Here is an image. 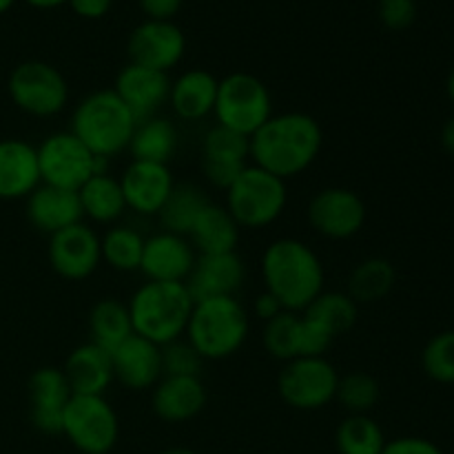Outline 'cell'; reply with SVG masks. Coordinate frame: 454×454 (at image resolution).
<instances>
[{
    "label": "cell",
    "instance_id": "obj_1",
    "mask_svg": "<svg viewBox=\"0 0 454 454\" xmlns=\"http://www.w3.org/2000/svg\"><path fill=\"white\" fill-rule=\"evenodd\" d=\"M322 145L324 133L319 122L301 111L273 115L248 137L253 164L284 182L301 176L317 160Z\"/></svg>",
    "mask_w": 454,
    "mask_h": 454
},
{
    "label": "cell",
    "instance_id": "obj_2",
    "mask_svg": "<svg viewBox=\"0 0 454 454\" xmlns=\"http://www.w3.org/2000/svg\"><path fill=\"white\" fill-rule=\"evenodd\" d=\"M262 279L284 310L301 313L324 291V264L317 253L295 238H279L262 255Z\"/></svg>",
    "mask_w": 454,
    "mask_h": 454
},
{
    "label": "cell",
    "instance_id": "obj_3",
    "mask_svg": "<svg viewBox=\"0 0 454 454\" xmlns=\"http://www.w3.org/2000/svg\"><path fill=\"white\" fill-rule=\"evenodd\" d=\"M193 297L182 282H145L129 301L133 333L158 346L180 340L186 333Z\"/></svg>",
    "mask_w": 454,
    "mask_h": 454
},
{
    "label": "cell",
    "instance_id": "obj_4",
    "mask_svg": "<svg viewBox=\"0 0 454 454\" xmlns=\"http://www.w3.org/2000/svg\"><path fill=\"white\" fill-rule=\"evenodd\" d=\"M137 120L114 89L89 93L71 115V133L93 155L114 158L129 149Z\"/></svg>",
    "mask_w": 454,
    "mask_h": 454
},
{
    "label": "cell",
    "instance_id": "obj_5",
    "mask_svg": "<svg viewBox=\"0 0 454 454\" xmlns=\"http://www.w3.org/2000/svg\"><path fill=\"white\" fill-rule=\"evenodd\" d=\"M248 328L251 319L239 300L211 297L195 301L184 335L204 362H220L247 344Z\"/></svg>",
    "mask_w": 454,
    "mask_h": 454
},
{
    "label": "cell",
    "instance_id": "obj_6",
    "mask_svg": "<svg viewBox=\"0 0 454 454\" xmlns=\"http://www.w3.org/2000/svg\"><path fill=\"white\" fill-rule=\"evenodd\" d=\"M286 202V182L255 164H248L226 189V208L239 229H264L273 224Z\"/></svg>",
    "mask_w": 454,
    "mask_h": 454
},
{
    "label": "cell",
    "instance_id": "obj_7",
    "mask_svg": "<svg viewBox=\"0 0 454 454\" xmlns=\"http://www.w3.org/2000/svg\"><path fill=\"white\" fill-rule=\"evenodd\" d=\"M213 115L220 127L251 137L273 118V98L257 75L235 71L217 84Z\"/></svg>",
    "mask_w": 454,
    "mask_h": 454
},
{
    "label": "cell",
    "instance_id": "obj_8",
    "mask_svg": "<svg viewBox=\"0 0 454 454\" xmlns=\"http://www.w3.org/2000/svg\"><path fill=\"white\" fill-rule=\"evenodd\" d=\"M62 434L82 454H109L120 439V419L105 395H74L62 412Z\"/></svg>",
    "mask_w": 454,
    "mask_h": 454
},
{
    "label": "cell",
    "instance_id": "obj_9",
    "mask_svg": "<svg viewBox=\"0 0 454 454\" xmlns=\"http://www.w3.org/2000/svg\"><path fill=\"white\" fill-rule=\"evenodd\" d=\"M7 91L13 105L34 118H53L69 102L67 78L60 69L43 60H27L13 67Z\"/></svg>",
    "mask_w": 454,
    "mask_h": 454
},
{
    "label": "cell",
    "instance_id": "obj_10",
    "mask_svg": "<svg viewBox=\"0 0 454 454\" xmlns=\"http://www.w3.org/2000/svg\"><path fill=\"white\" fill-rule=\"evenodd\" d=\"M340 372L326 357H295L284 364L278 393L295 411H322L335 402Z\"/></svg>",
    "mask_w": 454,
    "mask_h": 454
},
{
    "label": "cell",
    "instance_id": "obj_11",
    "mask_svg": "<svg viewBox=\"0 0 454 454\" xmlns=\"http://www.w3.org/2000/svg\"><path fill=\"white\" fill-rule=\"evenodd\" d=\"M38 151L40 182L67 191H80V186L93 177L96 155L71 131H58L44 137Z\"/></svg>",
    "mask_w": 454,
    "mask_h": 454
},
{
    "label": "cell",
    "instance_id": "obj_12",
    "mask_svg": "<svg viewBox=\"0 0 454 454\" xmlns=\"http://www.w3.org/2000/svg\"><path fill=\"white\" fill-rule=\"evenodd\" d=\"M309 224L328 239H348L366 224V204L346 186H328L313 195L306 208Z\"/></svg>",
    "mask_w": 454,
    "mask_h": 454
},
{
    "label": "cell",
    "instance_id": "obj_13",
    "mask_svg": "<svg viewBox=\"0 0 454 454\" xmlns=\"http://www.w3.org/2000/svg\"><path fill=\"white\" fill-rule=\"evenodd\" d=\"M127 51L133 65L168 74L184 58V31L173 20H145L129 35Z\"/></svg>",
    "mask_w": 454,
    "mask_h": 454
},
{
    "label": "cell",
    "instance_id": "obj_14",
    "mask_svg": "<svg viewBox=\"0 0 454 454\" xmlns=\"http://www.w3.org/2000/svg\"><path fill=\"white\" fill-rule=\"evenodd\" d=\"M49 264L60 278L80 282L96 273L102 262L100 235L84 222L58 231L49 238Z\"/></svg>",
    "mask_w": 454,
    "mask_h": 454
},
{
    "label": "cell",
    "instance_id": "obj_15",
    "mask_svg": "<svg viewBox=\"0 0 454 454\" xmlns=\"http://www.w3.org/2000/svg\"><path fill=\"white\" fill-rule=\"evenodd\" d=\"M248 137L215 124L202 142V171L215 189H229L248 167Z\"/></svg>",
    "mask_w": 454,
    "mask_h": 454
},
{
    "label": "cell",
    "instance_id": "obj_16",
    "mask_svg": "<svg viewBox=\"0 0 454 454\" xmlns=\"http://www.w3.org/2000/svg\"><path fill=\"white\" fill-rule=\"evenodd\" d=\"M195 260H198V255H195V248L191 247L189 238L160 231V233L145 239L140 270L149 282L186 284Z\"/></svg>",
    "mask_w": 454,
    "mask_h": 454
},
{
    "label": "cell",
    "instance_id": "obj_17",
    "mask_svg": "<svg viewBox=\"0 0 454 454\" xmlns=\"http://www.w3.org/2000/svg\"><path fill=\"white\" fill-rule=\"evenodd\" d=\"M74 397L62 368L43 366L29 377V419L38 433L62 434V412Z\"/></svg>",
    "mask_w": 454,
    "mask_h": 454
},
{
    "label": "cell",
    "instance_id": "obj_18",
    "mask_svg": "<svg viewBox=\"0 0 454 454\" xmlns=\"http://www.w3.org/2000/svg\"><path fill=\"white\" fill-rule=\"evenodd\" d=\"M114 91L129 106L133 118L137 122H145V120L158 115V111L168 102L171 78L164 71H155L149 69V67L129 62L124 69H120Z\"/></svg>",
    "mask_w": 454,
    "mask_h": 454
},
{
    "label": "cell",
    "instance_id": "obj_19",
    "mask_svg": "<svg viewBox=\"0 0 454 454\" xmlns=\"http://www.w3.org/2000/svg\"><path fill=\"white\" fill-rule=\"evenodd\" d=\"M127 208L140 215H158L176 186L168 164L133 160L120 177Z\"/></svg>",
    "mask_w": 454,
    "mask_h": 454
},
{
    "label": "cell",
    "instance_id": "obj_20",
    "mask_svg": "<svg viewBox=\"0 0 454 454\" xmlns=\"http://www.w3.org/2000/svg\"><path fill=\"white\" fill-rule=\"evenodd\" d=\"M114 380L129 390H149L162 380V346L133 333L111 353Z\"/></svg>",
    "mask_w": 454,
    "mask_h": 454
},
{
    "label": "cell",
    "instance_id": "obj_21",
    "mask_svg": "<svg viewBox=\"0 0 454 454\" xmlns=\"http://www.w3.org/2000/svg\"><path fill=\"white\" fill-rule=\"evenodd\" d=\"M247 269L238 253H220V255H200L193 270L186 279L193 301L211 300V297H235L242 288Z\"/></svg>",
    "mask_w": 454,
    "mask_h": 454
},
{
    "label": "cell",
    "instance_id": "obj_22",
    "mask_svg": "<svg viewBox=\"0 0 454 454\" xmlns=\"http://www.w3.org/2000/svg\"><path fill=\"white\" fill-rule=\"evenodd\" d=\"M27 220L34 229L44 235H56L58 231L82 222L84 213L80 207L78 191L58 189V186L40 184L27 195Z\"/></svg>",
    "mask_w": 454,
    "mask_h": 454
},
{
    "label": "cell",
    "instance_id": "obj_23",
    "mask_svg": "<svg viewBox=\"0 0 454 454\" xmlns=\"http://www.w3.org/2000/svg\"><path fill=\"white\" fill-rule=\"evenodd\" d=\"M207 399L208 393L200 377H162L151 395V406L158 419L184 424L204 411Z\"/></svg>",
    "mask_w": 454,
    "mask_h": 454
},
{
    "label": "cell",
    "instance_id": "obj_24",
    "mask_svg": "<svg viewBox=\"0 0 454 454\" xmlns=\"http://www.w3.org/2000/svg\"><path fill=\"white\" fill-rule=\"evenodd\" d=\"M40 184L35 146L18 137L0 140V200H27Z\"/></svg>",
    "mask_w": 454,
    "mask_h": 454
},
{
    "label": "cell",
    "instance_id": "obj_25",
    "mask_svg": "<svg viewBox=\"0 0 454 454\" xmlns=\"http://www.w3.org/2000/svg\"><path fill=\"white\" fill-rule=\"evenodd\" d=\"M62 372L74 395H105V390L114 381L111 353L93 341H87L71 350Z\"/></svg>",
    "mask_w": 454,
    "mask_h": 454
},
{
    "label": "cell",
    "instance_id": "obj_26",
    "mask_svg": "<svg viewBox=\"0 0 454 454\" xmlns=\"http://www.w3.org/2000/svg\"><path fill=\"white\" fill-rule=\"evenodd\" d=\"M217 84L220 80L207 69L184 71L176 82H171V93H168V102L177 118L195 122L211 115L215 109Z\"/></svg>",
    "mask_w": 454,
    "mask_h": 454
},
{
    "label": "cell",
    "instance_id": "obj_27",
    "mask_svg": "<svg viewBox=\"0 0 454 454\" xmlns=\"http://www.w3.org/2000/svg\"><path fill=\"white\" fill-rule=\"evenodd\" d=\"M239 231L242 229L233 220L229 208L211 202L200 213L186 238L200 255H220V253H235L239 242Z\"/></svg>",
    "mask_w": 454,
    "mask_h": 454
},
{
    "label": "cell",
    "instance_id": "obj_28",
    "mask_svg": "<svg viewBox=\"0 0 454 454\" xmlns=\"http://www.w3.org/2000/svg\"><path fill=\"white\" fill-rule=\"evenodd\" d=\"M80 207L84 217L98 222V224H114L127 211L122 186L114 176H93L80 186L78 191Z\"/></svg>",
    "mask_w": 454,
    "mask_h": 454
},
{
    "label": "cell",
    "instance_id": "obj_29",
    "mask_svg": "<svg viewBox=\"0 0 454 454\" xmlns=\"http://www.w3.org/2000/svg\"><path fill=\"white\" fill-rule=\"evenodd\" d=\"M127 151H131L133 160L168 164L177 151L176 124L162 115H153L145 122H137Z\"/></svg>",
    "mask_w": 454,
    "mask_h": 454
},
{
    "label": "cell",
    "instance_id": "obj_30",
    "mask_svg": "<svg viewBox=\"0 0 454 454\" xmlns=\"http://www.w3.org/2000/svg\"><path fill=\"white\" fill-rule=\"evenodd\" d=\"M211 204V200L207 198L202 186L191 184V182H182V184L173 186V191L168 193L167 202L160 208L158 217L160 224L164 231L176 235H189L193 229L195 220L200 217V213Z\"/></svg>",
    "mask_w": 454,
    "mask_h": 454
},
{
    "label": "cell",
    "instance_id": "obj_31",
    "mask_svg": "<svg viewBox=\"0 0 454 454\" xmlns=\"http://www.w3.org/2000/svg\"><path fill=\"white\" fill-rule=\"evenodd\" d=\"M89 333H91L93 344L114 353L124 340L133 335L129 306L115 297L98 300L89 313Z\"/></svg>",
    "mask_w": 454,
    "mask_h": 454
},
{
    "label": "cell",
    "instance_id": "obj_32",
    "mask_svg": "<svg viewBox=\"0 0 454 454\" xmlns=\"http://www.w3.org/2000/svg\"><path fill=\"white\" fill-rule=\"evenodd\" d=\"M397 282V270L386 257H368L348 275V295L355 304H377L390 295Z\"/></svg>",
    "mask_w": 454,
    "mask_h": 454
},
{
    "label": "cell",
    "instance_id": "obj_33",
    "mask_svg": "<svg viewBox=\"0 0 454 454\" xmlns=\"http://www.w3.org/2000/svg\"><path fill=\"white\" fill-rule=\"evenodd\" d=\"M306 319L326 328L333 337L353 331L359 317V306L350 300L348 293L341 291H322L304 310Z\"/></svg>",
    "mask_w": 454,
    "mask_h": 454
},
{
    "label": "cell",
    "instance_id": "obj_34",
    "mask_svg": "<svg viewBox=\"0 0 454 454\" xmlns=\"http://www.w3.org/2000/svg\"><path fill=\"white\" fill-rule=\"evenodd\" d=\"M386 434L371 415H348L335 430V448L340 454H381Z\"/></svg>",
    "mask_w": 454,
    "mask_h": 454
},
{
    "label": "cell",
    "instance_id": "obj_35",
    "mask_svg": "<svg viewBox=\"0 0 454 454\" xmlns=\"http://www.w3.org/2000/svg\"><path fill=\"white\" fill-rule=\"evenodd\" d=\"M102 262L118 273L140 270L145 238L131 226H114L100 239Z\"/></svg>",
    "mask_w": 454,
    "mask_h": 454
},
{
    "label": "cell",
    "instance_id": "obj_36",
    "mask_svg": "<svg viewBox=\"0 0 454 454\" xmlns=\"http://www.w3.org/2000/svg\"><path fill=\"white\" fill-rule=\"evenodd\" d=\"M381 386L368 372H350L340 377L335 399L348 415H368L380 403Z\"/></svg>",
    "mask_w": 454,
    "mask_h": 454
},
{
    "label": "cell",
    "instance_id": "obj_37",
    "mask_svg": "<svg viewBox=\"0 0 454 454\" xmlns=\"http://www.w3.org/2000/svg\"><path fill=\"white\" fill-rule=\"evenodd\" d=\"M297 326H300V313L282 310L278 317L266 322L262 341L266 353L279 362H291L297 357Z\"/></svg>",
    "mask_w": 454,
    "mask_h": 454
},
{
    "label": "cell",
    "instance_id": "obj_38",
    "mask_svg": "<svg viewBox=\"0 0 454 454\" xmlns=\"http://www.w3.org/2000/svg\"><path fill=\"white\" fill-rule=\"evenodd\" d=\"M421 368L437 384H454V328L437 333L424 346Z\"/></svg>",
    "mask_w": 454,
    "mask_h": 454
},
{
    "label": "cell",
    "instance_id": "obj_39",
    "mask_svg": "<svg viewBox=\"0 0 454 454\" xmlns=\"http://www.w3.org/2000/svg\"><path fill=\"white\" fill-rule=\"evenodd\" d=\"M204 359L189 341L176 340L162 346V377H200Z\"/></svg>",
    "mask_w": 454,
    "mask_h": 454
},
{
    "label": "cell",
    "instance_id": "obj_40",
    "mask_svg": "<svg viewBox=\"0 0 454 454\" xmlns=\"http://www.w3.org/2000/svg\"><path fill=\"white\" fill-rule=\"evenodd\" d=\"M335 337L319 324L310 322L304 315H300V326H297V357H324L333 346Z\"/></svg>",
    "mask_w": 454,
    "mask_h": 454
},
{
    "label": "cell",
    "instance_id": "obj_41",
    "mask_svg": "<svg viewBox=\"0 0 454 454\" xmlns=\"http://www.w3.org/2000/svg\"><path fill=\"white\" fill-rule=\"evenodd\" d=\"M377 16L390 31H403L415 25L417 0H380Z\"/></svg>",
    "mask_w": 454,
    "mask_h": 454
},
{
    "label": "cell",
    "instance_id": "obj_42",
    "mask_svg": "<svg viewBox=\"0 0 454 454\" xmlns=\"http://www.w3.org/2000/svg\"><path fill=\"white\" fill-rule=\"evenodd\" d=\"M381 454H443V450L426 437H397L386 442Z\"/></svg>",
    "mask_w": 454,
    "mask_h": 454
},
{
    "label": "cell",
    "instance_id": "obj_43",
    "mask_svg": "<svg viewBox=\"0 0 454 454\" xmlns=\"http://www.w3.org/2000/svg\"><path fill=\"white\" fill-rule=\"evenodd\" d=\"M146 20H173L182 7V0H137Z\"/></svg>",
    "mask_w": 454,
    "mask_h": 454
},
{
    "label": "cell",
    "instance_id": "obj_44",
    "mask_svg": "<svg viewBox=\"0 0 454 454\" xmlns=\"http://www.w3.org/2000/svg\"><path fill=\"white\" fill-rule=\"evenodd\" d=\"M69 4L80 18H87V20H98V18H102L109 13L114 0H69Z\"/></svg>",
    "mask_w": 454,
    "mask_h": 454
},
{
    "label": "cell",
    "instance_id": "obj_45",
    "mask_svg": "<svg viewBox=\"0 0 454 454\" xmlns=\"http://www.w3.org/2000/svg\"><path fill=\"white\" fill-rule=\"evenodd\" d=\"M282 304H279V300L275 295H270L269 291L260 293V295L255 297V304H253V313H255V317H260L262 322H270L273 317H278L279 313H282Z\"/></svg>",
    "mask_w": 454,
    "mask_h": 454
},
{
    "label": "cell",
    "instance_id": "obj_46",
    "mask_svg": "<svg viewBox=\"0 0 454 454\" xmlns=\"http://www.w3.org/2000/svg\"><path fill=\"white\" fill-rule=\"evenodd\" d=\"M439 142H442L443 151H446V153H450L454 158V115L443 122L442 133H439Z\"/></svg>",
    "mask_w": 454,
    "mask_h": 454
},
{
    "label": "cell",
    "instance_id": "obj_47",
    "mask_svg": "<svg viewBox=\"0 0 454 454\" xmlns=\"http://www.w3.org/2000/svg\"><path fill=\"white\" fill-rule=\"evenodd\" d=\"M25 3L35 9H56V7H62V4H67L69 0H25Z\"/></svg>",
    "mask_w": 454,
    "mask_h": 454
},
{
    "label": "cell",
    "instance_id": "obj_48",
    "mask_svg": "<svg viewBox=\"0 0 454 454\" xmlns=\"http://www.w3.org/2000/svg\"><path fill=\"white\" fill-rule=\"evenodd\" d=\"M446 93H448V100L452 102L454 106V67L450 69V74H448V80H446Z\"/></svg>",
    "mask_w": 454,
    "mask_h": 454
},
{
    "label": "cell",
    "instance_id": "obj_49",
    "mask_svg": "<svg viewBox=\"0 0 454 454\" xmlns=\"http://www.w3.org/2000/svg\"><path fill=\"white\" fill-rule=\"evenodd\" d=\"M160 454H198V452L184 446H173V448H167V450H162Z\"/></svg>",
    "mask_w": 454,
    "mask_h": 454
},
{
    "label": "cell",
    "instance_id": "obj_50",
    "mask_svg": "<svg viewBox=\"0 0 454 454\" xmlns=\"http://www.w3.org/2000/svg\"><path fill=\"white\" fill-rule=\"evenodd\" d=\"M16 3L18 0H0V16H3V13H7Z\"/></svg>",
    "mask_w": 454,
    "mask_h": 454
}]
</instances>
